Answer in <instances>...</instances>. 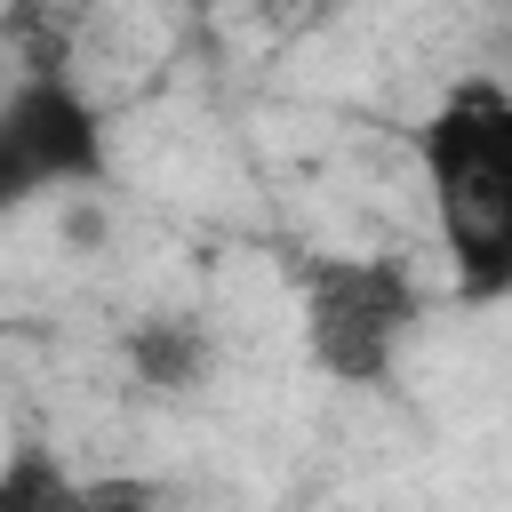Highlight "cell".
<instances>
[{
  "instance_id": "cell-1",
  "label": "cell",
  "mask_w": 512,
  "mask_h": 512,
  "mask_svg": "<svg viewBox=\"0 0 512 512\" xmlns=\"http://www.w3.org/2000/svg\"><path fill=\"white\" fill-rule=\"evenodd\" d=\"M424 176L464 296L512 288V96L472 80L424 120Z\"/></svg>"
},
{
  "instance_id": "cell-5",
  "label": "cell",
  "mask_w": 512,
  "mask_h": 512,
  "mask_svg": "<svg viewBox=\"0 0 512 512\" xmlns=\"http://www.w3.org/2000/svg\"><path fill=\"white\" fill-rule=\"evenodd\" d=\"M0 504H80V488H64V480L40 464V448H24V456L8 464V480H0Z\"/></svg>"
},
{
  "instance_id": "cell-3",
  "label": "cell",
  "mask_w": 512,
  "mask_h": 512,
  "mask_svg": "<svg viewBox=\"0 0 512 512\" xmlns=\"http://www.w3.org/2000/svg\"><path fill=\"white\" fill-rule=\"evenodd\" d=\"M104 168L96 112L64 88V72H32L0 120V200H32L40 184H88Z\"/></svg>"
},
{
  "instance_id": "cell-7",
  "label": "cell",
  "mask_w": 512,
  "mask_h": 512,
  "mask_svg": "<svg viewBox=\"0 0 512 512\" xmlns=\"http://www.w3.org/2000/svg\"><path fill=\"white\" fill-rule=\"evenodd\" d=\"M192 8H208V0H192Z\"/></svg>"
},
{
  "instance_id": "cell-6",
  "label": "cell",
  "mask_w": 512,
  "mask_h": 512,
  "mask_svg": "<svg viewBox=\"0 0 512 512\" xmlns=\"http://www.w3.org/2000/svg\"><path fill=\"white\" fill-rule=\"evenodd\" d=\"M264 8H272V16H296V8H304V0H264Z\"/></svg>"
},
{
  "instance_id": "cell-4",
  "label": "cell",
  "mask_w": 512,
  "mask_h": 512,
  "mask_svg": "<svg viewBox=\"0 0 512 512\" xmlns=\"http://www.w3.org/2000/svg\"><path fill=\"white\" fill-rule=\"evenodd\" d=\"M128 360H136V376H144V384H160V392H184V384H200V368H208V344H200V328H184V320H152V328H136Z\"/></svg>"
},
{
  "instance_id": "cell-2",
  "label": "cell",
  "mask_w": 512,
  "mask_h": 512,
  "mask_svg": "<svg viewBox=\"0 0 512 512\" xmlns=\"http://www.w3.org/2000/svg\"><path fill=\"white\" fill-rule=\"evenodd\" d=\"M408 320H416V296H408V280H400L392 264H376V256H336V264H320V272L304 280L312 352H320V368L344 376V384H376V376L392 368Z\"/></svg>"
}]
</instances>
